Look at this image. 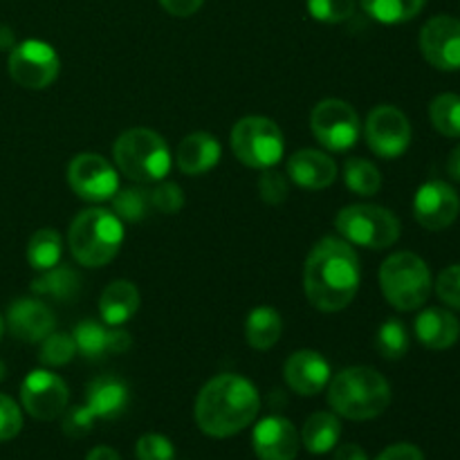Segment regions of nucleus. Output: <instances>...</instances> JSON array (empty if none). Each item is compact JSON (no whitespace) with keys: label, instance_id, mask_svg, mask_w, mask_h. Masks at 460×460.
<instances>
[{"label":"nucleus","instance_id":"nucleus-1","mask_svg":"<svg viewBox=\"0 0 460 460\" xmlns=\"http://www.w3.org/2000/svg\"><path fill=\"white\" fill-rule=\"evenodd\" d=\"M359 259L344 238L326 236L305 259L304 290L310 305L322 313L349 308L359 290Z\"/></svg>","mask_w":460,"mask_h":460},{"label":"nucleus","instance_id":"nucleus-2","mask_svg":"<svg viewBox=\"0 0 460 460\" xmlns=\"http://www.w3.org/2000/svg\"><path fill=\"white\" fill-rule=\"evenodd\" d=\"M261 395L247 377L223 373L207 382L196 400V422L211 438L241 434L259 416Z\"/></svg>","mask_w":460,"mask_h":460},{"label":"nucleus","instance_id":"nucleus-3","mask_svg":"<svg viewBox=\"0 0 460 460\" xmlns=\"http://www.w3.org/2000/svg\"><path fill=\"white\" fill-rule=\"evenodd\" d=\"M328 404L349 420H373L391 404V385L371 367H350L337 373L328 386Z\"/></svg>","mask_w":460,"mask_h":460},{"label":"nucleus","instance_id":"nucleus-4","mask_svg":"<svg viewBox=\"0 0 460 460\" xmlns=\"http://www.w3.org/2000/svg\"><path fill=\"white\" fill-rule=\"evenodd\" d=\"M124 243V225L115 211L85 209L72 220L67 232V245L79 265L85 268H103L111 263Z\"/></svg>","mask_w":460,"mask_h":460},{"label":"nucleus","instance_id":"nucleus-5","mask_svg":"<svg viewBox=\"0 0 460 460\" xmlns=\"http://www.w3.org/2000/svg\"><path fill=\"white\" fill-rule=\"evenodd\" d=\"M112 155H115L117 171L139 184L160 182L169 175L173 164L166 139L151 128H130L121 133L112 148Z\"/></svg>","mask_w":460,"mask_h":460},{"label":"nucleus","instance_id":"nucleus-6","mask_svg":"<svg viewBox=\"0 0 460 460\" xmlns=\"http://www.w3.org/2000/svg\"><path fill=\"white\" fill-rule=\"evenodd\" d=\"M380 288L385 299L400 313L422 308L434 288L429 265L413 252H395L382 263Z\"/></svg>","mask_w":460,"mask_h":460},{"label":"nucleus","instance_id":"nucleus-7","mask_svg":"<svg viewBox=\"0 0 460 460\" xmlns=\"http://www.w3.org/2000/svg\"><path fill=\"white\" fill-rule=\"evenodd\" d=\"M335 227L346 243L367 250H386L402 234L398 216L380 205H349L337 214Z\"/></svg>","mask_w":460,"mask_h":460},{"label":"nucleus","instance_id":"nucleus-8","mask_svg":"<svg viewBox=\"0 0 460 460\" xmlns=\"http://www.w3.org/2000/svg\"><path fill=\"white\" fill-rule=\"evenodd\" d=\"M232 151L250 169H272L286 153L283 130L268 117H243L232 128Z\"/></svg>","mask_w":460,"mask_h":460},{"label":"nucleus","instance_id":"nucleus-9","mask_svg":"<svg viewBox=\"0 0 460 460\" xmlns=\"http://www.w3.org/2000/svg\"><path fill=\"white\" fill-rule=\"evenodd\" d=\"M310 128L328 151H349L359 139V115L344 99H323L313 108Z\"/></svg>","mask_w":460,"mask_h":460},{"label":"nucleus","instance_id":"nucleus-10","mask_svg":"<svg viewBox=\"0 0 460 460\" xmlns=\"http://www.w3.org/2000/svg\"><path fill=\"white\" fill-rule=\"evenodd\" d=\"M9 76L27 90H43L57 81L61 61L57 49L39 39H27L9 52Z\"/></svg>","mask_w":460,"mask_h":460},{"label":"nucleus","instance_id":"nucleus-11","mask_svg":"<svg viewBox=\"0 0 460 460\" xmlns=\"http://www.w3.org/2000/svg\"><path fill=\"white\" fill-rule=\"evenodd\" d=\"M67 184L84 200L106 202L119 191V171L97 153H79L67 164Z\"/></svg>","mask_w":460,"mask_h":460},{"label":"nucleus","instance_id":"nucleus-12","mask_svg":"<svg viewBox=\"0 0 460 460\" xmlns=\"http://www.w3.org/2000/svg\"><path fill=\"white\" fill-rule=\"evenodd\" d=\"M364 137L377 157L395 160L411 146V124L400 108L385 103L368 112Z\"/></svg>","mask_w":460,"mask_h":460},{"label":"nucleus","instance_id":"nucleus-13","mask_svg":"<svg viewBox=\"0 0 460 460\" xmlns=\"http://www.w3.org/2000/svg\"><path fill=\"white\" fill-rule=\"evenodd\" d=\"M67 400H70V389L63 377L48 368L31 371L21 385L22 409L36 420L48 422L63 416V411L67 409Z\"/></svg>","mask_w":460,"mask_h":460},{"label":"nucleus","instance_id":"nucleus-14","mask_svg":"<svg viewBox=\"0 0 460 460\" xmlns=\"http://www.w3.org/2000/svg\"><path fill=\"white\" fill-rule=\"evenodd\" d=\"M460 214V198L452 184L443 180H429L413 198V216L429 232H443L456 223Z\"/></svg>","mask_w":460,"mask_h":460},{"label":"nucleus","instance_id":"nucleus-15","mask_svg":"<svg viewBox=\"0 0 460 460\" xmlns=\"http://www.w3.org/2000/svg\"><path fill=\"white\" fill-rule=\"evenodd\" d=\"M420 49L427 63L443 72L460 70V21L454 16H434L420 31Z\"/></svg>","mask_w":460,"mask_h":460},{"label":"nucleus","instance_id":"nucleus-16","mask_svg":"<svg viewBox=\"0 0 460 460\" xmlns=\"http://www.w3.org/2000/svg\"><path fill=\"white\" fill-rule=\"evenodd\" d=\"M72 337L76 341V355L90 362L111 358V355H124L133 344L128 331L121 326H108L106 322L102 323L97 319H84L76 323Z\"/></svg>","mask_w":460,"mask_h":460},{"label":"nucleus","instance_id":"nucleus-17","mask_svg":"<svg viewBox=\"0 0 460 460\" xmlns=\"http://www.w3.org/2000/svg\"><path fill=\"white\" fill-rule=\"evenodd\" d=\"M7 328L16 340L40 344L49 332L57 331V314L45 301L22 296L9 305Z\"/></svg>","mask_w":460,"mask_h":460},{"label":"nucleus","instance_id":"nucleus-18","mask_svg":"<svg viewBox=\"0 0 460 460\" xmlns=\"http://www.w3.org/2000/svg\"><path fill=\"white\" fill-rule=\"evenodd\" d=\"M252 445L259 460H295L301 447V436L288 418L268 416L254 427Z\"/></svg>","mask_w":460,"mask_h":460},{"label":"nucleus","instance_id":"nucleus-19","mask_svg":"<svg viewBox=\"0 0 460 460\" xmlns=\"http://www.w3.org/2000/svg\"><path fill=\"white\" fill-rule=\"evenodd\" d=\"M283 377L299 395H317L331 385V364L317 350H296L286 359Z\"/></svg>","mask_w":460,"mask_h":460},{"label":"nucleus","instance_id":"nucleus-20","mask_svg":"<svg viewBox=\"0 0 460 460\" xmlns=\"http://www.w3.org/2000/svg\"><path fill=\"white\" fill-rule=\"evenodd\" d=\"M288 178L301 189L322 191L337 180V164L328 153L304 148L288 160Z\"/></svg>","mask_w":460,"mask_h":460},{"label":"nucleus","instance_id":"nucleus-21","mask_svg":"<svg viewBox=\"0 0 460 460\" xmlns=\"http://www.w3.org/2000/svg\"><path fill=\"white\" fill-rule=\"evenodd\" d=\"M130 404V391L121 377H94L85 391V407L97 420H117Z\"/></svg>","mask_w":460,"mask_h":460},{"label":"nucleus","instance_id":"nucleus-22","mask_svg":"<svg viewBox=\"0 0 460 460\" xmlns=\"http://www.w3.org/2000/svg\"><path fill=\"white\" fill-rule=\"evenodd\" d=\"M418 341L429 350L452 349L460 337V322L456 314L445 308H427L413 323Z\"/></svg>","mask_w":460,"mask_h":460},{"label":"nucleus","instance_id":"nucleus-23","mask_svg":"<svg viewBox=\"0 0 460 460\" xmlns=\"http://www.w3.org/2000/svg\"><path fill=\"white\" fill-rule=\"evenodd\" d=\"M223 155V146L209 133H191L175 148V162L184 175H202L214 169Z\"/></svg>","mask_w":460,"mask_h":460},{"label":"nucleus","instance_id":"nucleus-24","mask_svg":"<svg viewBox=\"0 0 460 460\" xmlns=\"http://www.w3.org/2000/svg\"><path fill=\"white\" fill-rule=\"evenodd\" d=\"M139 290L130 281H112L99 299V314L108 326H124L137 314Z\"/></svg>","mask_w":460,"mask_h":460},{"label":"nucleus","instance_id":"nucleus-25","mask_svg":"<svg viewBox=\"0 0 460 460\" xmlns=\"http://www.w3.org/2000/svg\"><path fill=\"white\" fill-rule=\"evenodd\" d=\"M81 290V277L76 274V270L67 268V265H54L52 270H45L40 272V277H36L31 281V292L39 296H48V299L58 301V304H67V301H75L76 295Z\"/></svg>","mask_w":460,"mask_h":460},{"label":"nucleus","instance_id":"nucleus-26","mask_svg":"<svg viewBox=\"0 0 460 460\" xmlns=\"http://www.w3.org/2000/svg\"><path fill=\"white\" fill-rule=\"evenodd\" d=\"M341 436V422L337 413L317 411L305 420L301 429V443L310 454H328L337 447Z\"/></svg>","mask_w":460,"mask_h":460},{"label":"nucleus","instance_id":"nucleus-27","mask_svg":"<svg viewBox=\"0 0 460 460\" xmlns=\"http://www.w3.org/2000/svg\"><path fill=\"white\" fill-rule=\"evenodd\" d=\"M283 332V319L270 305H259L245 319V341L254 350H270Z\"/></svg>","mask_w":460,"mask_h":460},{"label":"nucleus","instance_id":"nucleus-28","mask_svg":"<svg viewBox=\"0 0 460 460\" xmlns=\"http://www.w3.org/2000/svg\"><path fill=\"white\" fill-rule=\"evenodd\" d=\"M63 256V238L57 229L43 227L30 238L27 243V263L39 272L52 270L54 265L61 263Z\"/></svg>","mask_w":460,"mask_h":460},{"label":"nucleus","instance_id":"nucleus-29","mask_svg":"<svg viewBox=\"0 0 460 460\" xmlns=\"http://www.w3.org/2000/svg\"><path fill=\"white\" fill-rule=\"evenodd\" d=\"M427 0H362L364 12L385 25H400L422 12Z\"/></svg>","mask_w":460,"mask_h":460},{"label":"nucleus","instance_id":"nucleus-30","mask_svg":"<svg viewBox=\"0 0 460 460\" xmlns=\"http://www.w3.org/2000/svg\"><path fill=\"white\" fill-rule=\"evenodd\" d=\"M429 119L434 128L445 137H460V94L443 93L431 99Z\"/></svg>","mask_w":460,"mask_h":460},{"label":"nucleus","instance_id":"nucleus-31","mask_svg":"<svg viewBox=\"0 0 460 460\" xmlns=\"http://www.w3.org/2000/svg\"><path fill=\"white\" fill-rule=\"evenodd\" d=\"M344 180L346 187L358 196H376L382 189V175L373 162L364 160V157H350L344 166Z\"/></svg>","mask_w":460,"mask_h":460},{"label":"nucleus","instance_id":"nucleus-32","mask_svg":"<svg viewBox=\"0 0 460 460\" xmlns=\"http://www.w3.org/2000/svg\"><path fill=\"white\" fill-rule=\"evenodd\" d=\"M151 209V189L128 187L112 196V211L117 214V218L126 220V223H139L146 218Z\"/></svg>","mask_w":460,"mask_h":460},{"label":"nucleus","instance_id":"nucleus-33","mask_svg":"<svg viewBox=\"0 0 460 460\" xmlns=\"http://www.w3.org/2000/svg\"><path fill=\"white\" fill-rule=\"evenodd\" d=\"M377 353L385 359H402L409 350V331L400 319H386L376 337Z\"/></svg>","mask_w":460,"mask_h":460},{"label":"nucleus","instance_id":"nucleus-34","mask_svg":"<svg viewBox=\"0 0 460 460\" xmlns=\"http://www.w3.org/2000/svg\"><path fill=\"white\" fill-rule=\"evenodd\" d=\"M76 358V341L75 337L67 332H49L43 341H40L39 359L45 367H66Z\"/></svg>","mask_w":460,"mask_h":460},{"label":"nucleus","instance_id":"nucleus-35","mask_svg":"<svg viewBox=\"0 0 460 460\" xmlns=\"http://www.w3.org/2000/svg\"><path fill=\"white\" fill-rule=\"evenodd\" d=\"M308 12L314 21L335 25L353 16L355 0H308Z\"/></svg>","mask_w":460,"mask_h":460},{"label":"nucleus","instance_id":"nucleus-36","mask_svg":"<svg viewBox=\"0 0 460 460\" xmlns=\"http://www.w3.org/2000/svg\"><path fill=\"white\" fill-rule=\"evenodd\" d=\"M137 460H175V447L166 436L144 434L135 445Z\"/></svg>","mask_w":460,"mask_h":460},{"label":"nucleus","instance_id":"nucleus-37","mask_svg":"<svg viewBox=\"0 0 460 460\" xmlns=\"http://www.w3.org/2000/svg\"><path fill=\"white\" fill-rule=\"evenodd\" d=\"M151 205L153 209L162 214H178L184 207V193L175 182H164L160 180L157 187L151 189Z\"/></svg>","mask_w":460,"mask_h":460},{"label":"nucleus","instance_id":"nucleus-38","mask_svg":"<svg viewBox=\"0 0 460 460\" xmlns=\"http://www.w3.org/2000/svg\"><path fill=\"white\" fill-rule=\"evenodd\" d=\"M94 422H97V418L90 413V409L85 404H79V407H72L67 411H63L61 429L70 438H84L85 434L93 431Z\"/></svg>","mask_w":460,"mask_h":460},{"label":"nucleus","instance_id":"nucleus-39","mask_svg":"<svg viewBox=\"0 0 460 460\" xmlns=\"http://www.w3.org/2000/svg\"><path fill=\"white\" fill-rule=\"evenodd\" d=\"M436 295L445 305L460 310V263L449 265L436 279Z\"/></svg>","mask_w":460,"mask_h":460},{"label":"nucleus","instance_id":"nucleus-40","mask_svg":"<svg viewBox=\"0 0 460 460\" xmlns=\"http://www.w3.org/2000/svg\"><path fill=\"white\" fill-rule=\"evenodd\" d=\"M288 175L277 173V171H268L261 175L259 180V193L268 205H281L283 200L288 198L290 193V182H288Z\"/></svg>","mask_w":460,"mask_h":460},{"label":"nucleus","instance_id":"nucleus-41","mask_svg":"<svg viewBox=\"0 0 460 460\" xmlns=\"http://www.w3.org/2000/svg\"><path fill=\"white\" fill-rule=\"evenodd\" d=\"M22 429V413L9 395L0 394V443L16 438Z\"/></svg>","mask_w":460,"mask_h":460},{"label":"nucleus","instance_id":"nucleus-42","mask_svg":"<svg viewBox=\"0 0 460 460\" xmlns=\"http://www.w3.org/2000/svg\"><path fill=\"white\" fill-rule=\"evenodd\" d=\"M373 460H425V454L416 447V445L409 443H398L386 447L385 452Z\"/></svg>","mask_w":460,"mask_h":460},{"label":"nucleus","instance_id":"nucleus-43","mask_svg":"<svg viewBox=\"0 0 460 460\" xmlns=\"http://www.w3.org/2000/svg\"><path fill=\"white\" fill-rule=\"evenodd\" d=\"M202 3H205V0H160L162 7H164L171 16L178 18L193 16V13L202 7Z\"/></svg>","mask_w":460,"mask_h":460},{"label":"nucleus","instance_id":"nucleus-44","mask_svg":"<svg viewBox=\"0 0 460 460\" xmlns=\"http://www.w3.org/2000/svg\"><path fill=\"white\" fill-rule=\"evenodd\" d=\"M335 460H368V456H367V452L359 447V445L349 443V445H341V447H337Z\"/></svg>","mask_w":460,"mask_h":460},{"label":"nucleus","instance_id":"nucleus-45","mask_svg":"<svg viewBox=\"0 0 460 460\" xmlns=\"http://www.w3.org/2000/svg\"><path fill=\"white\" fill-rule=\"evenodd\" d=\"M85 460H121V456L112 447H106V445H99V447L90 449V454H88V456H85Z\"/></svg>","mask_w":460,"mask_h":460},{"label":"nucleus","instance_id":"nucleus-46","mask_svg":"<svg viewBox=\"0 0 460 460\" xmlns=\"http://www.w3.org/2000/svg\"><path fill=\"white\" fill-rule=\"evenodd\" d=\"M447 173H449V178L456 180V182H460V144H458L456 148H454L452 153H449Z\"/></svg>","mask_w":460,"mask_h":460},{"label":"nucleus","instance_id":"nucleus-47","mask_svg":"<svg viewBox=\"0 0 460 460\" xmlns=\"http://www.w3.org/2000/svg\"><path fill=\"white\" fill-rule=\"evenodd\" d=\"M13 48V34L9 27L0 25V49H12Z\"/></svg>","mask_w":460,"mask_h":460},{"label":"nucleus","instance_id":"nucleus-48","mask_svg":"<svg viewBox=\"0 0 460 460\" xmlns=\"http://www.w3.org/2000/svg\"><path fill=\"white\" fill-rule=\"evenodd\" d=\"M4 376H7V367H4V362L0 359V382L4 380Z\"/></svg>","mask_w":460,"mask_h":460},{"label":"nucleus","instance_id":"nucleus-49","mask_svg":"<svg viewBox=\"0 0 460 460\" xmlns=\"http://www.w3.org/2000/svg\"><path fill=\"white\" fill-rule=\"evenodd\" d=\"M3 332H4V322L3 317H0V340H3Z\"/></svg>","mask_w":460,"mask_h":460}]
</instances>
